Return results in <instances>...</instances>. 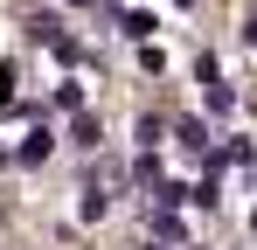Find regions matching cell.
Here are the masks:
<instances>
[{
    "instance_id": "cell-7",
    "label": "cell",
    "mask_w": 257,
    "mask_h": 250,
    "mask_svg": "<svg viewBox=\"0 0 257 250\" xmlns=\"http://www.w3.org/2000/svg\"><path fill=\"white\" fill-rule=\"evenodd\" d=\"M7 104H14V70L0 63V111H7Z\"/></svg>"
},
{
    "instance_id": "cell-6",
    "label": "cell",
    "mask_w": 257,
    "mask_h": 250,
    "mask_svg": "<svg viewBox=\"0 0 257 250\" xmlns=\"http://www.w3.org/2000/svg\"><path fill=\"white\" fill-rule=\"evenodd\" d=\"M77 215H84V222H97V215H104V195H97V188H84V202H77Z\"/></svg>"
},
{
    "instance_id": "cell-2",
    "label": "cell",
    "mask_w": 257,
    "mask_h": 250,
    "mask_svg": "<svg viewBox=\"0 0 257 250\" xmlns=\"http://www.w3.org/2000/svg\"><path fill=\"white\" fill-rule=\"evenodd\" d=\"M49 146H56V139H49V125H35V132H28V146H21V160H49Z\"/></svg>"
},
{
    "instance_id": "cell-5",
    "label": "cell",
    "mask_w": 257,
    "mask_h": 250,
    "mask_svg": "<svg viewBox=\"0 0 257 250\" xmlns=\"http://www.w3.org/2000/svg\"><path fill=\"white\" fill-rule=\"evenodd\" d=\"M139 139H146V153H153V146L167 139V125H160V118H153V111H146V118H139Z\"/></svg>"
},
{
    "instance_id": "cell-9",
    "label": "cell",
    "mask_w": 257,
    "mask_h": 250,
    "mask_svg": "<svg viewBox=\"0 0 257 250\" xmlns=\"http://www.w3.org/2000/svg\"><path fill=\"white\" fill-rule=\"evenodd\" d=\"M70 7H97V0H70Z\"/></svg>"
},
{
    "instance_id": "cell-10",
    "label": "cell",
    "mask_w": 257,
    "mask_h": 250,
    "mask_svg": "<svg viewBox=\"0 0 257 250\" xmlns=\"http://www.w3.org/2000/svg\"><path fill=\"white\" fill-rule=\"evenodd\" d=\"M250 229H257V208H250Z\"/></svg>"
},
{
    "instance_id": "cell-8",
    "label": "cell",
    "mask_w": 257,
    "mask_h": 250,
    "mask_svg": "<svg viewBox=\"0 0 257 250\" xmlns=\"http://www.w3.org/2000/svg\"><path fill=\"white\" fill-rule=\"evenodd\" d=\"M243 42H250V49H257V14H250V21H243Z\"/></svg>"
},
{
    "instance_id": "cell-1",
    "label": "cell",
    "mask_w": 257,
    "mask_h": 250,
    "mask_svg": "<svg viewBox=\"0 0 257 250\" xmlns=\"http://www.w3.org/2000/svg\"><path fill=\"white\" fill-rule=\"evenodd\" d=\"M202 97H209V111H215V118H229V111H236V90H229L222 77H215V83H202Z\"/></svg>"
},
{
    "instance_id": "cell-4",
    "label": "cell",
    "mask_w": 257,
    "mask_h": 250,
    "mask_svg": "<svg viewBox=\"0 0 257 250\" xmlns=\"http://www.w3.org/2000/svg\"><path fill=\"white\" fill-rule=\"evenodd\" d=\"M153 236H160V243H174V236H181V215H174V208H160V215H153Z\"/></svg>"
},
{
    "instance_id": "cell-3",
    "label": "cell",
    "mask_w": 257,
    "mask_h": 250,
    "mask_svg": "<svg viewBox=\"0 0 257 250\" xmlns=\"http://www.w3.org/2000/svg\"><path fill=\"white\" fill-rule=\"evenodd\" d=\"M181 146H188V153H209V132H202V118H188V125H181Z\"/></svg>"
}]
</instances>
